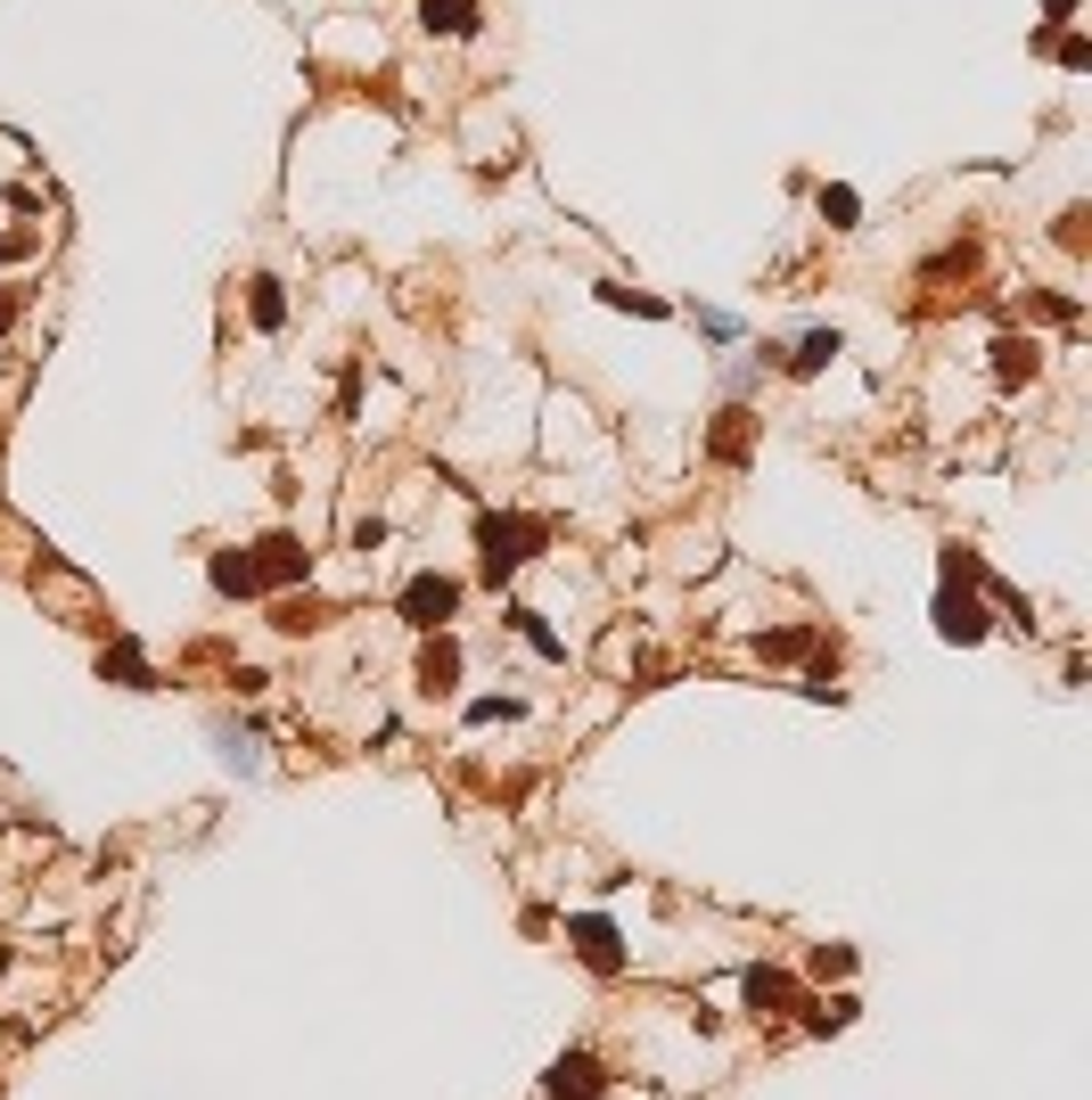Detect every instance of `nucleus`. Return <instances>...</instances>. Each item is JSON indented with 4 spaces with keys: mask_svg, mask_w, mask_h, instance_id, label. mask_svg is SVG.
Returning <instances> with one entry per match:
<instances>
[{
    "mask_svg": "<svg viewBox=\"0 0 1092 1100\" xmlns=\"http://www.w3.org/2000/svg\"><path fill=\"white\" fill-rule=\"evenodd\" d=\"M477 551H484V575L501 584L517 558L543 551V526H534V518H484V526H477Z\"/></svg>",
    "mask_w": 1092,
    "mask_h": 1100,
    "instance_id": "obj_1",
    "label": "nucleus"
},
{
    "mask_svg": "<svg viewBox=\"0 0 1092 1100\" xmlns=\"http://www.w3.org/2000/svg\"><path fill=\"white\" fill-rule=\"evenodd\" d=\"M453 608H460V584H453V575H420V584L403 591V624H420V633H436Z\"/></svg>",
    "mask_w": 1092,
    "mask_h": 1100,
    "instance_id": "obj_2",
    "label": "nucleus"
},
{
    "mask_svg": "<svg viewBox=\"0 0 1092 1100\" xmlns=\"http://www.w3.org/2000/svg\"><path fill=\"white\" fill-rule=\"evenodd\" d=\"M567 936H576L583 969H600V977H616V969H624V936L609 929V920H576V929H567Z\"/></svg>",
    "mask_w": 1092,
    "mask_h": 1100,
    "instance_id": "obj_3",
    "label": "nucleus"
},
{
    "mask_svg": "<svg viewBox=\"0 0 1092 1100\" xmlns=\"http://www.w3.org/2000/svg\"><path fill=\"white\" fill-rule=\"evenodd\" d=\"M550 1092H559V1100H600V1092H609V1085H600V1059L592 1052H567L559 1068H550Z\"/></svg>",
    "mask_w": 1092,
    "mask_h": 1100,
    "instance_id": "obj_4",
    "label": "nucleus"
},
{
    "mask_svg": "<svg viewBox=\"0 0 1092 1100\" xmlns=\"http://www.w3.org/2000/svg\"><path fill=\"white\" fill-rule=\"evenodd\" d=\"M936 633H945V641H978V633H985V608L969 600V591L945 584V600H936Z\"/></svg>",
    "mask_w": 1092,
    "mask_h": 1100,
    "instance_id": "obj_5",
    "label": "nucleus"
},
{
    "mask_svg": "<svg viewBox=\"0 0 1092 1100\" xmlns=\"http://www.w3.org/2000/svg\"><path fill=\"white\" fill-rule=\"evenodd\" d=\"M264 575H271V584H288V575H304V551L288 543V534H271V543H264V558H255V584H264Z\"/></svg>",
    "mask_w": 1092,
    "mask_h": 1100,
    "instance_id": "obj_6",
    "label": "nucleus"
},
{
    "mask_svg": "<svg viewBox=\"0 0 1092 1100\" xmlns=\"http://www.w3.org/2000/svg\"><path fill=\"white\" fill-rule=\"evenodd\" d=\"M427 25L436 33H468L477 25V0H427Z\"/></svg>",
    "mask_w": 1092,
    "mask_h": 1100,
    "instance_id": "obj_7",
    "label": "nucleus"
},
{
    "mask_svg": "<svg viewBox=\"0 0 1092 1100\" xmlns=\"http://www.w3.org/2000/svg\"><path fill=\"white\" fill-rule=\"evenodd\" d=\"M214 584H222V591H255V558H247V551H222V558H214Z\"/></svg>",
    "mask_w": 1092,
    "mask_h": 1100,
    "instance_id": "obj_8",
    "label": "nucleus"
},
{
    "mask_svg": "<svg viewBox=\"0 0 1092 1100\" xmlns=\"http://www.w3.org/2000/svg\"><path fill=\"white\" fill-rule=\"evenodd\" d=\"M748 1002L756 1010H780V1002H789V977H780V969H748Z\"/></svg>",
    "mask_w": 1092,
    "mask_h": 1100,
    "instance_id": "obj_9",
    "label": "nucleus"
},
{
    "mask_svg": "<svg viewBox=\"0 0 1092 1100\" xmlns=\"http://www.w3.org/2000/svg\"><path fill=\"white\" fill-rule=\"evenodd\" d=\"M420 674H427V690H444V682L460 674V649H453V641H436V649L420 657Z\"/></svg>",
    "mask_w": 1092,
    "mask_h": 1100,
    "instance_id": "obj_10",
    "label": "nucleus"
},
{
    "mask_svg": "<svg viewBox=\"0 0 1092 1100\" xmlns=\"http://www.w3.org/2000/svg\"><path fill=\"white\" fill-rule=\"evenodd\" d=\"M829 354H838V337H829V329H813V337H805V345H796V370H822V362H829Z\"/></svg>",
    "mask_w": 1092,
    "mask_h": 1100,
    "instance_id": "obj_11",
    "label": "nucleus"
},
{
    "mask_svg": "<svg viewBox=\"0 0 1092 1100\" xmlns=\"http://www.w3.org/2000/svg\"><path fill=\"white\" fill-rule=\"evenodd\" d=\"M822 214L829 222H855V189H822Z\"/></svg>",
    "mask_w": 1092,
    "mask_h": 1100,
    "instance_id": "obj_12",
    "label": "nucleus"
}]
</instances>
